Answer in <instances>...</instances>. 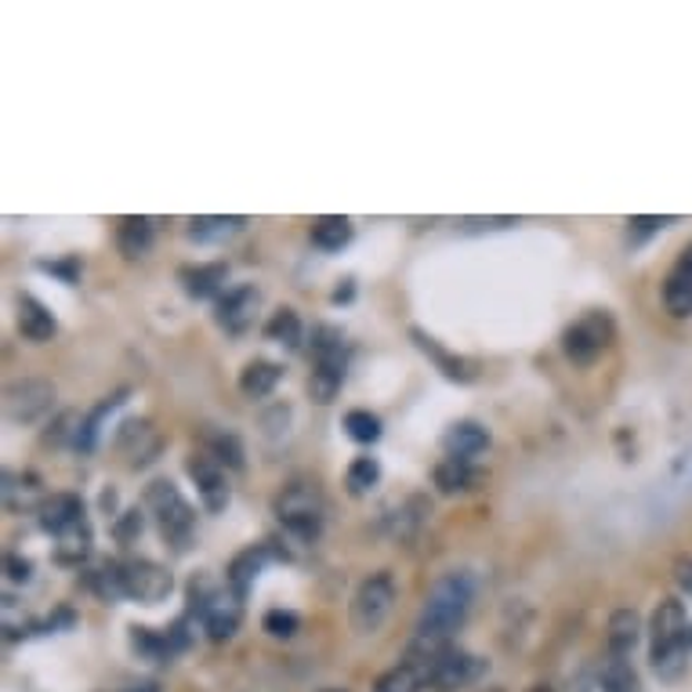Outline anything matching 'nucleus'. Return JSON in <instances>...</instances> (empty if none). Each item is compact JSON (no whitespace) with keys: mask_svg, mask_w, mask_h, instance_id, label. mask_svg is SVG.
I'll return each instance as SVG.
<instances>
[{"mask_svg":"<svg viewBox=\"0 0 692 692\" xmlns=\"http://www.w3.org/2000/svg\"><path fill=\"white\" fill-rule=\"evenodd\" d=\"M265 334L272 337V342L286 345V348H297L302 345V319H297L294 308H280V312H272Z\"/></svg>","mask_w":692,"mask_h":692,"instance_id":"33","label":"nucleus"},{"mask_svg":"<svg viewBox=\"0 0 692 692\" xmlns=\"http://www.w3.org/2000/svg\"><path fill=\"white\" fill-rule=\"evenodd\" d=\"M674 218H631L628 226H631V243H642L646 237H652L657 229L663 226H671Z\"/></svg>","mask_w":692,"mask_h":692,"instance_id":"40","label":"nucleus"},{"mask_svg":"<svg viewBox=\"0 0 692 692\" xmlns=\"http://www.w3.org/2000/svg\"><path fill=\"white\" fill-rule=\"evenodd\" d=\"M413 342H417V348L424 352V356H432V359L439 363V370L447 374L450 381H472V370H468V363H464V359H457V356H450L447 348H439L436 337H428V334H421V331H413Z\"/></svg>","mask_w":692,"mask_h":692,"instance_id":"30","label":"nucleus"},{"mask_svg":"<svg viewBox=\"0 0 692 692\" xmlns=\"http://www.w3.org/2000/svg\"><path fill=\"white\" fill-rule=\"evenodd\" d=\"M689 642H692V628L685 620V606L678 598H663V602L652 609V671H657L663 682H678L689 668Z\"/></svg>","mask_w":692,"mask_h":692,"instance_id":"2","label":"nucleus"},{"mask_svg":"<svg viewBox=\"0 0 692 692\" xmlns=\"http://www.w3.org/2000/svg\"><path fill=\"white\" fill-rule=\"evenodd\" d=\"M283 381V367L280 363H269V359H254L247 363L243 374H240V391L247 399H265L276 391V385Z\"/></svg>","mask_w":692,"mask_h":692,"instance_id":"23","label":"nucleus"},{"mask_svg":"<svg viewBox=\"0 0 692 692\" xmlns=\"http://www.w3.org/2000/svg\"><path fill=\"white\" fill-rule=\"evenodd\" d=\"M229 269L221 265V261H211V265H189L181 269V283H186V294L189 297H211L221 291V283H226Z\"/></svg>","mask_w":692,"mask_h":692,"instance_id":"26","label":"nucleus"},{"mask_svg":"<svg viewBox=\"0 0 692 692\" xmlns=\"http://www.w3.org/2000/svg\"><path fill=\"white\" fill-rule=\"evenodd\" d=\"M312 356H316V367L308 377V396L316 402H331L345 385V337L334 326H316L312 331Z\"/></svg>","mask_w":692,"mask_h":692,"instance_id":"6","label":"nucleus"},{"mask_svg":"<svg viewBox=\"0 0 692 692\" xmlns=\"http://www.w3.org/2000/svg\"><path fill=\"white\" fill-rule=\"evenodd\" d=\"M189 609L200 617L203 631L214 642H226V638L237 635L243 620V598L232 587H221L211 573H200V577L189 580Z\"/></svg>","mask_w":692,"mask_h":692,"instance_id":"3","label":"nucleus"},{"mask_svg":"<svg viewBox=\"0 0 692 692\" xmlns=\"http://www.w3.org/2000/svg\"><path fill=\"white\" fill-rule=\"evenodd\" d=\"M486 671H490V663L482 660V657H475V652H461V649L450 646L436 660L432 678H428V689H436V692H461L468 685H475Z\"/></svg>","mask_w":692,"mask_h":692,"instance_id":"10","label":"nucleus"},{"mask_svg":"<svg viewBox=\"0 0 692 692\" xmlns=\"http://www.w3.org/2000/svg\"><path fill=\"white\" fill-rule=\"evenodd\" d=\"M19 334L33 345H44L55 337V316L33 294H19Z\"/></svg>","mask_w":692,"mask_h":692,"instance_id":"19","label":"nucleus"},{"mask_svg":"<svg viewBox=\"0 0 692 692\" xmlns=\"http://www.w3.org/2000/svg\"><path fill=\"white\" fill-rule=\"evenodd\" d=\"M261 628H265L272 638H294L297 628H302V620H297V612H291V609H269L265 620H261Z\"/></svg>","mask_w":692,"mask_h":692,"instance_id":"38","label":"nucleus"},{"mask_svg":"<svg viewBox=\"0 0 692 692\" xmlns=\"http://www.w3.org/2000/svg\"><path fill=\"white\" fill-rule=\"evenodd\" d=\"M30 573H33L30 558L8 555V577H11V580H15V584H25V580H30Z\"/></svg>","mask_w":692,"mask_h":692,"instance_id":"42","label":"nucleus"},{"mask_svg":"<svg viewBox=\"0 0 692 692\" xmlns=\"http://www.w3.org/2000/svg\"><path fill=\"white\" fill-rule=\"evenodd\" d=\"M442 652H424V649H410L407 660L396 663L391 671H385L377 678L374 692H421L432 678V668Z\"/></svg>","mask_w":692,"mask_h":692,"instance_id":"12","label":"nucleus"},{"mask_svg":"<svg viewBox=\"0 0 692 692\" xmlns=\"http://www.w3.org/2000/svg\"><path fill=\"white\" fill-rule=\"evenodd\" d=\"M120 566H124L127 598H135V602L156 606V602H164V598L171 595L175 577L160 563H149V558H130V563H120Z\"/></svg>","mask_w":692,"mask_h":692,"instance_id":"11","label":"nucleus"},{"mask_svg":"<svg viewBox=\"0 0 692 692\" xmlns=\"http://www.w3.org/2000/svg\"><path fill=\"white\" fill-rule=\"evenodd\" d=\"M258 305H261V294L254 291L251 283H243V286H232V291L221 294V302H218V326H226L229 334H243L247 326L254 323L258 316Z\"/></svg>","mask_w":692,"mask_h":692,"instance_id":"15","label":"nucleus"},{"mask_svg":"<svg viewBox=\"0 0 692 692\" xmlns=\"http://www.w3.org/2000/svg\"><path fill=\"white\" fill-rule=\"evenodd\" d=\"M116 247L124 258H146L153 247V221L149 218H124L116 226Z\"/></svg>","mask_w":692,"mask_h":692,"instance_id":"24","label":"nucleus"},{"mask_svg":"<svg viewBox=\"0 0 692 692\" xmlns=\"http://www.w3.org/2000/svg\"><path fill=\"white\" fill-rule=\"evenodd\" d=\"M612 334L617 331H612V319L606 316V312H587L584 319H577L563 334V348L573 363L587 367V363H595L612 345Z\"/></svg>","mask_w":692,"mask_h":692,"instance_id":"9","label":"nucleus"},{"mask_svg":"<svg viewBox=\"0 0 692 692\" xmlns=\"http://www.w3.org/2000/svg\"><path fill=\"white\" fill-rule=\"evenodd\" d=\"M87 552H91V526H87V518H81L76 526L59 533V558H62V563H81Z\"/></svg>","mask_w":692,"mask_h":692,"instance_id":"32","label":"nucleus"},{"mask_svg":"<svg viewBox=\"0 0 692 692\" xmlns=\"http://www.w3.org/2000/svg\"><path fill=\"white\" fill-rule=\"evenodd\" d=\"M352 240V221L342 214H326L312 221V243L319 251H342V247Z\"/></svg>","mask_w":692,"mask_h":692,"instance_id":"29","label":"nucleus"},{"mask_svg":"<svg viewBox=\"0 0 692 692\" xmlns=\"http://www.w3.org/2000/svg\"><path fill=\"white\" fill-rule=\"evenodd\" d=\"M598 685L602 692H646L642 678L623 657H606L602 671H598Z\"/></svg>","mask_w":692,"mask_h":692,"instance_id":"27","label":"nucleus"},{"mask_svg":"<svg viewBox=\"0 0 692 692\" xmlns=\"http://www.w3.org/2000/svg\"><path fill=\"white\" fill-rule=\"evenodd\" d=\"M475 598V584L468 573H447L432 584L428 591L421 617H417V635H413V649H428V652H447L453 635L461 631V623L468 620V609H472Z\"/></svg>","mask_w":692,"mask_h":692,"instance_id":"1","label":"nucleus"},{"mask_svg":"<svg viewBox=\"0 0 692 692\" xmlns=\"http://www.w3.org/2000/svg\"><path fill=\"white\" fill-rule=\"evenodd\" d=\"M160 450H164V439L149 421H124L120 432H116V453H120L124 464L135 468V472L153 464L156 457H160Z\"/></svg>","mask_w":692,"mask_h":692,"instance_id":"13","label":"nucleus"},{"mask_svg":"<svg viewBox=\"0 0 692 692\" xmlns=\"http://www.w3.org/2000/svg\"><path fill=\"white\" fill-rule=\"evenodd\" d=\"M319 692H348V689H319Z\"/></svg>","mask_w":692,"mask_h":692,"instance_id":"45","label":"nucleus"},{"mask_svg":"<svg viewBox=\"0 0 692 692\" xmlns=\"http://www.w3.org/2000/svg\"><path fill=\"white\" fill-rule=\"evenodd\" d=\"M44 490H41V479L33 472H4V507L8 512H41L44 507Z\"/></svg>","mask_w":692,"mask_h":692,"instance_id":"18","label":"nucleus"},{"mask_svg":"<svg viewBox=\"0 0 692 692\" xmlns=\"http://www.w3.org/2000/svg\"><path fill=\"white\" fill-rule=\"evenodd\" d=\"M272 555L276 552H272L269 544H254V547H247V552H240L237 558H232L229 569H226V580H229L232 591H237L240 598L251 591V584L258 580V573L272 563Z\"/></svg>","mask_w":692,"mask_h":692,"instance_id":"17","label":"nucleus"},{"mask_svg":"<svg viewBox=\"0 0 692 692\" xmlns=\"http://www.w3.org/2000/svg\"><path fill=\"white\" fill-rule=\"evenodd\" d=\"M391 606H396V577L388 569L370 573L352 595V628H356V635L381 631L385 620L391 617Z\"/></svg>","mask_w":692,"mask_h":692,"instance_id":"7","label":"nucleus"},{"mask_svg":"<svg viewBox=\"0 0 692 692\" xmlns=\"http://www.w3.org/2000/svg\"><path fill=\"white\" fill-rule=\"evenodd\" d=\"M55 407V385L44 377H22L4 388V417L11 424H41Z\"/></svg>","mask_w":692,"mask_h":692,"instance_id":"8","label":"nucleus"},{"mask_svg":"<svg viewBox=\"0 0 692 692\" xmlns=\"http://www.w3.org/2000/svg\"><path fill=\"white\" fill-rule=\"evenodd\" d=\"M127 692H160V689H156L153 682H141V685H130Z\"/></svg>","mask_w":692,"mask_h":692,"instance_id":"44","label":"nucleus"},{"mask_svg":"<svg viewBox=\"0 0 692 692\" xmlns=\"http://www.w3.org/2000/svg\"><path fill=\"white\" fill-rule=\"evenodd\" d=\"M141 533V515L138 512H124L120 522H116V541L120 544H130Z\"/></svg>","mask_w":692,"mask_h":692,"instance_id":"41","label":"nucleus"},{"mask_svg":"<svg viewBox=\"0 0 692 692\" xmlns=\"http://www.w3.org/2000/svg\"><path fill=\"white\" fill-rule=\"evenodd\" d=\"M345 432L356 442H377L381 439V421L370 410H348L345 413Z\"/></svg>","mask_w":692,"mask_h":692,"instance_id":"37","label":"nucleus"},{"mask_svg":"<svg viewBox=\"0 0 692 692\" xmlns=\"http://www.w3.org/2000/svg\"><path fill=\"white\" fill-rule=\"evenodd\" d=\"M674 580L692 595V558H678V563H674Z\"/></svg>","mask_w":692,"mask_h":692,"instance_id":"43","label":"nucleus"},{"mask_svg":"<svg viewBox=\"0 0 692 692\" xmlns=\"http://www.w3.org/2000/svg\"><path fill=\"white\" fill-rule=\"evenodd\" d=\"M638 638H642V617H638L635 609H617L609 617V635H606V646H609V657H623L628 660Z\"/></svg>","mask_w":692,"mask_h":692,"instance_id":"20","label":"nucleus"},{"mask_svg":"<svg viewBox=\"0 0 692 692\" xmlns=\"http://www.w3.org/2000/svg\"><path fill=\"white\" fill-rule=\"evenodd\" d=\"M81 518H84V501L76 497V493H51L41 507V526L48 533H55V537L62 530L76 526Z\"/></svg>","mask_w":692,"mask_h":692,"instance_id":"21","label":"nucleus"},{"mask_svg":"<svg viewBox=\"0 0 692 692\" xmlns=\"http://www.w3.org/2000/svg\"><path fill=\"white\" fill-rule=\"evenodd\" d=\"M663 305L671 316H692V243L678 254L674 269L663 280Z\"/></svg>","mask_w":692,"mask_h":692,"instance_id":"16","label":"nucleus"},{"mask_svg":"<svg viewBox=\"0 0 692 692\" xmlns=\"http://www.w3.org/2000/svg\"><path fill=\"white\" fill-rule=\"evenodd\" d=\"M91 587L98 591V598H106V602H116V598H127V587H124V566L120 563H106L91 573Z\"/></svg>","mask_w":692,"mask_h":692,"instance_id":"35","label":"nucleus"},{"mask_svg":"<svg viewBox=\"0 0 692 692\" xmlns=\"http://www.w3.org/2000/svg\"><path fill=\"white\" fill-rule=\"evenodd\" d=\"M247 226L243 218H226V214H211V218H192L189 221V240L196 243H221Z\"/></svg>","mask_w":692,"mask_h":692,"instance_id":"28","label":"nucleus"},{"mask_svg":"<svg viewBox=\"0 0 692 692\" xmlns=\"http://www.w3.org/2000/svg\"><path fill=\"white\" fill-rule=\"evenodd\" d=\"M432 482L439 486V493H464L479 482V472L472 468V461H457V457H447V461L436 464Z\"/></svg>","mask_w":692,"mask_h":692,"instance_id":"25","label":"nucleus"},{"mask_svg":"<svg viewBox=\"0 0 692 692\" xmlns=\"http://www.w3.org/2000/svg\"><path fill=\"white\" fill-rule=\"evenodd\" d=\"M203 453H211L218 464H229V468H243V447L240 439L232 432H203Z\"/></svg>","mask_w":692,"mask_h":692,"instance_id":"31","label":"nucleus"},{"mask_svg":"<svg viewBox=\"0 0 692 692\" xmlns=\"http://www.w3.org/2000/svg\"><path fill=\"white\" fill-rule=\"evenodd\" d=\"M189 475L196 482V490H200V501L207 512H226L229 507V479H226V468H221L211 453H192L189 461Z\"/></svg>","mask_w":692,"mask_h":692,"instance_id":"14","label":"nucleus"},{"mask_svg":"<svg viewBox=\"0 0 692 692\" xmlns=\"http://www.w3.org/2000/svg\"><path fill=\"white\" fill-rule=\"evenodd\" d=\"M276 518L280 526L291 533L294 541L316 544L326 522V501L319 482L312 479H294L276 493Z\"/></svg>","mask_w":692,"mask_h":692,"instance_id":"4","label":"nucleus"},{"mask_svg":"<svg viewBox=\"0 0 692 692\" xmlns=\"http://www.w3.org/2000/svg\"><path fill=\"white\" fill-rule=\"evenodd\" d=\"M530 692H552V689H530Z\"/></svg>","mask_w":692,"mask_h":692,"instance_id":"46","label":"nucleus"},{"mask_svg":"<svg viewBox=\"0 0 692 692\" xmlns=\"http://www.w3.org/2000/svg\"><path fill=\"white\" fill-rule=\"evenodd\" d=\"M146 507L156 515V526H160L164 541L175 547V552H186L192 544V530H196V515L189 501L181 497L178 486L171 479H156L146 490Z\"/></svg>","mask_w":692,"mask_h":692,"instance_id":"5","label":"nucleus"},{"mask_svg":"<svg viewBox=\"0 0 692 692\" xmlns=\"http://www.w3.org/2000/svg\"><path fill=\"white\" fill-rule=\"evenodd\" d=\"M428 515V501L424 497H410L407 504H402V512L396 515V522H391V533H396L399 541H410L417 530H421V522Z\"/></svg>","mask_w":692,"mask_h":692,"instance_id":"36","label":"nucleus"},{"mask_svg":"<svg viewBox=\"0 0 692 692\" xmlns=\"http://www.w3.org/2000/svg\"><path fill=\"white\" fill-rule=\"evenodd\" d=\"M81 417L76 413H62L55 424H51V432L44 436V442H51V447H59V442H65V439H73V447H76V436H81Z\"/></svg>","mask_w":692,"mask_h":692,"instance_id":"39","label":"nucleus"},{"mask_svg":"<svg viewBox=\"0 0 692 692\" xmlns=\"http://www.w3.org/2000/svg\"><path fill=\"white\" fill-rule=\"evenodd\" d=\"M442 447H447V453L457 457V461H472V457H479L490 447V432L475 421H461L442 436Z\"/></svg>","mask_w":692,"mask_h":692,"instance_id":"22","label":"nucleus"},{"mask_svg":"<svg viewBox=\"0 0 692 692\" xmlns=\"http://www.w3.org/2000/svg\"><path fill=\"white\" fill-rule=\"evenodd\" d=\"M348 493H356V497H363V493H370L377 482H381V464L374 461V457H356V461L348 464Z\"/></svg>","mask_w":692,"mask_h":692,"instance_id":"34","label":"nucleus"}]
</instances>
